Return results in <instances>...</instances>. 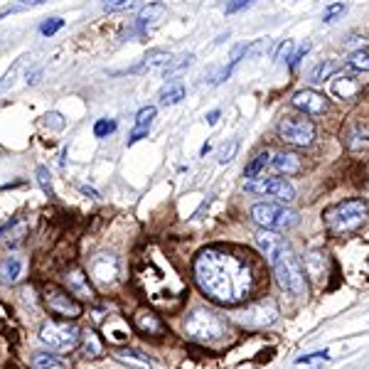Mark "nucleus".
I'll return each instance as SVG.
<instances>
[{"mask_svg": "<svg viewBox=\"0 0 369 369\" xmlns=\"http://www.w3.org/2000/svg\"><path fill=\"white\" fill-rule=\"evenodd\" d=\"M192 276L209 301L239 305L256 290L261 273L251 256L236 246H207L195 256Z\"/></svg>", "mask_w": 369, "mask_h": 369, "instance_id": "obj_1", "label": "nucleus"}, {"mask_svg": "<svg viewBox=\"0 0 369 369\" xmlns=\"http://www.w3.org/2000/svg\"><path fill=\"white\" fill-rule=\"evenodd\" d=\"M133 281L146 301L160 310H175L187 295L182 276L175 266L155 249H146L133 266Z\"/></svg>", "mask_w": 369, "mask_h": 369, "instance_id": "obj_2", "label": "nucleus"}, {"mask_svg": "<svg viewBox=\"0 0 369 369\" xmlns=\"http://www.w3.org/2000/svg\"><path fill=\"white\" fill-rule=\"evenodd\" d=\"M256 244L258 249L264 251L271 269H273V276H276L278 286L290 295L305 293L308 290L305 269H303V264L298 261V256L286 246V241H283L281 236H276V234H271L269 229H264V232L256 234Z\"/></svg>", "mask_w": 369, "mask_h": 369, "instance_id": "obj_3", "label": "nucleus"}, {"mask_svg": "<svg viewBox=\"0 0 369 369\" xmlns=\"http://www.w3.org/2000/svg\"><path fill=\"white\" fill-rule=\"evenodd\" d=\"M184 332L187 338L195 340L200 344H219L229 340V327L227 323L217 313L207 310V308H195L187 320H184Z\"/></svg>", "mask_w": 369, "mask_h": 369, "instance_id": "obj_4", "label": "nucleus"}, {"mask_svg": "<svg viewBox=\"0 0 369 369\" xmlns=\"http://www.w3.org/2000/svg\"><path fill=\"white\" fill-rule=\"evenodd\" d=\"M367 217L369 207L364 200H344V202H338L335 207L325 209L323 219H325V227L332 234H350L362 227Z\"/></svg>", "mask_w": 369, "mask_h": 369, "instance_id": "obj_5", "label": "nucleus"}, {"mask_svg": "<svg viewBox=\"0 0 369 369\" xmlns=\"http://www.w3.org/2000/svg\"><path fill=\"white\" fill-rule=\"evenodd\" d=\"M251 219L258 227L269 229V232H288V229L298 227V212L288 209L286 204H273V202H258L251 207Z\"/></svg>", "mask_w": 369, "mask_h": 369, "instance_id": "obj_6", "label": "nucleus"}, {"mask_svg": "<svg viewBox=\"0 0 369 369\" xmlns=\"http://www.w3.org/2000/svg\"><path fill=\"white\" fill-rule=\"evenodd\" d=\"M40 340L47 344L49 350L69 352L79 344L81 330L77 325H72L69 320H47L42 330H40Z\"/></svg>", "mask_w": 369, "mask_h": 369, "instance_id": "obj_7", "label": "nucleus"}, {"mask_svg": "<svg viewBox=\"0 0 369 369\" xmlns=\"http://www.w3.org/2000/svg\"><path fill=\"white\" fill-rule=\"evenodd\" d=\"M42 301H44V305H47L49 313L57 315L59 320H77L81 313H84V308H81V303L74 298V293H69L67 288H59L55 283L44 286Z\"/></svg>", "mask_w": 369, "mask_h": 369, "instance_id": "obj_8", "label": "nucleus"}, {"mask_svg": "<svg viewBox=\"0 0 369 369\" xmlns=\"http://www.w3.org/2000/svg\"><path fill=\"white\" fill-rule=\"evenodd\" d=\"M278 138L283 143L295 148H305L315 141V126L310 123V118L303 116H283L278 123Z\"/></svg>", "mask_w": 369, "mask_h": 369, "instance_id": "obj_9", "label": "nucleus"}, {"mask_svg": "<svg viewBox=\"0 0 369 369\" xmlns=\"http://www.w3.org/2000/svg\"><path fill=\"white\" fill-rule=\"evenodd\" d=\"M246 192L261 197H273L278 202H293L295 200V187L283 178H256L251 182H246Z\"/></svg>", "mask_w": 369, "mask_h": 369, "instance_id": "obj_10", "label": "nucleus"}, {"mask_svg": "<svg viewBox=\"0 0 369 369\" xmlns=\"http://www.w3.org/2000/svg\"><path fill=\"white\" fill-rule=\"evenodd\" d=\"M239 320L246 327H269L278 320V308L276 303H271V301L251 303V305L239 315Z\"/></svg>", "mask_w": 369, "mask_h": 369, "instance_id": "obj_11", "label": "nucleus"}, {"mask_svg": "<svg viewBox=\"0 0 369 369\" xmlns=\"http://www.w3.org/2000/svg\"><path fill=\"white\" fill-rule=\"evenodd\" d=\"M293 106L305 116H323L327 111V98L315 89H301L293 94Z\"/></svg>", "mask_w": 369, "mask_h": 369, "instance_id": "obj_12", "label": "nucleus"}, {"mask_svg": "<svg viewBox=\"0 0 369 369\" xmlns=\"http://www.w3.org/2000/svg\"><path fill=\"white\" fill-rule=\"evenodd\" d=\"M344 146L350 148L352 153H362L369 148V123L357 121L352 126H347V131L342 133Z\"/></svg>", "mask_w": 369, "mask_h": 369, "instance_id": "obj_13", "label": "nucleus"}, {"mask_svg": "<svg viewBox=\"0 0 369 369\" xmlns=\"http://www.w3.org/2000/svg\"><path fill=\"white\" fill-rule=\"evenodd\" d=\"M104 338L109 340L111 344H126L131 338V327L128 323L121 318V315H109V320H106L104 325Z\"/></svg>", "mask_w": 369, "mask_h": 369, "instance_id": "obj_14", "label": "nucleus"}, {"mask_svg": "<svg viewBox=\"0 0 369 369\" xmlns=\"http://www.w3.org/2000/svg\"><path fill=\"white\" fill-rule=\"evenodd\" d=\"M116 258H111V256H98L96 261L92 264V269H89V276L94 278V281L98 283H113L116 281Z\"/></svg>", "mask_w": 369, "mask_h": 369, "instance_id": "obj_15", "label": "nucleus"}, {"mask_svg": "<svg viewBox=\"0 0 369 369\" xmlns=\"http://www.w3.org/2000/svg\"><path fill=\"white\" fill-rule=\"evenodd\" d=\"M25 273V258L18 256V254H10L0 261V281L3 283H18Z\"/></svg>", "mask_w": 369, "mask_h": 369, "instance_id": "obj_16", "label": "nucleus"}, {"mask_svg": "<svg viewBox=\"0 0 369 369\" xmlns=\"http://www.w3.org/2000/svg\"><path fill=\"white\" fill-rule=\"evenodd\" d=\"M67 290L74 293L77 298H94L92 283H89V276H86L81 269H72L67 271Z\"/></svg>", "mask_w": 369, "mask_h": 369, "instance_id": "obj_17", "label": "nucleus"}, {"mask_svg": "<svg viewBox=\"0 0 369 369\" xmlns=\"http://www.w3.org/2000/svg\"><path fill=\"white\" fill-rule=\"evenodd\" d=\"M133 323H135V330L143 332V335H153V338L163 335V330H165L163 320H160L155 313H150V310H138Z\"/></svg>", "mask_w": 369, "mask_h": 369, "instance_id": "obj_18", "label": "nucleus"}, {"mask_svg": "<svg viewBox=\"0 0 369 369\" xmlns=\"http://www.w3.org/2000/svg\"><path fill=\"white\" fill-rule=\"evenodd\" d=\"M170 62H172V57L167 55V52H163V49H153V52H148V55L143 57L141 64L133 67L131 72H165Z\"/></svg>", "mask_w": 369, "mask_h": 369, "instance_id": "obj_19", "label": "nucleus"}, {"mask_svg": "<svg viewBox=\"0 0 369 369\" xmlns=\"http://www.w3.org/2000/svg\"><path fill=\"white\" fill-rule=\"evenodd\" d=\"M163 18H165V5H163V3H150V5L143 8L141 15H138V30L141 32L153 30V27H158V25L163 23Z\"/></svg>", "mask_w": 369, "mask_h": 369, "instance_id": "obj_20", "label": "nucleus"}, {"mask_svg": "<svg viewBox=\"0 0 369 369\" xmlns=\"http://www.w3.org/2000/svg\"><path fill=\"white\" fill-rule=\"evenodd\" d=\"M273 167L283 175H298L303 170V158L298 153H288V150H283V153L273 155Z\"/></svg>", "mask_w": 369, "mask_h": 369, "instance_id": "obj_21", "label": "nucleus"}, {"mask_svg": "<svg viewBox=\"0 0 369 369\" xmlns=\"http://www.w3.org/2000/svg\"><path fill=\"white\" fill-rule=\"evenodd\" d=\"M357 92H359V81L355 77H338V79H332V94L338 98H352Z\"/></svg>", "mask_w": 369, "mask_h": 369, "instance_id": "obj_22", "label": "nucleus"}, {"mask_svg": "<svg viewBox=\"0 0 369 369\" xmlns=\"http://www.w3.org/2000/svg\"><path fill=\"white\" fill-rule=\"evenodd\" d=\"M271 163V153L269 150H261V153H256L251 158V163L244 167V178H249V180H256L261 172L266 170V165Z\"/></svg>", "mask_w": 369, "mask_h": 369, "instance_id": "obj_23", "label": "nucleus"}, {"mask_svg": "<svg viewBox=\"0 0 369 369\" xmlns=\"http://www.w3.org/2000/svg\"><path fill=\"white\" fill-rule=\"evenodd\" d=\"M81 355H84L86 359H96V357H101V342H98L96 332H92V330L81 332Z\"/></svg>", "mask_w": 369, "mask_h": 369, "instance_id": "obj_24", "label": "nucleus"}, {"mask_svg": "<svg viewBox=\"0 0 369 369\" xmlns=\"http://www.w3.org/2000/svg\"><path fill=\"white\" fill-rule=\"evenodd\" d=\"M305 273L313 278H323L325 276V254L320 251H310L305 256Z\"/></svg>", "mask_w": 369, "mask_h": 369, "instance_id": "obj_25", "label": "nucleus"}, {"mask_svg": "<svg viewBox=\"0 0 369 369\" xmlns=\"http://www.w3.org/2000/svg\"><path fill=\"white\" fill-rule=\"evenodd\" d=\"M335 72H338V64H335L332 59L320 62L318 67H315L313 72H310V81H313V84H323V81L330 79V77H332Z\"/></svg>", "mask_w": 369, "mask_h": 369, "instance_id": "obj_26", "label": "nucleus"}, {"mask_svg": "<svg viewBox=\"0 0 369 369\" xmlns=\"http://www.w3.org/2000/svg\"><path fill=\"white\" fill-rule=\"evenodd\" d=\"M160 104L163 106H172V104H178V101H182L184 98V86L182 84H170L165 86L163 92H160Z\"/></svg>", "mask_w": 369, "mask_h": 369, "instance_id": "obj_27", "label": "nucleus"}, {"mask_svg": "<svg viewBox=\"0 0 369 369\" xmlns=\"http://www.w3.org/2000/svg\"><path fill=\"white\" fill-rule=\"evenodd\" d=\"M347 67H350L352 72H369V52L367 49H357V52H352L350 59H347Z\"/></svg>", "mask_w": 369, "mask_h": 369, "instance_id": "obj_28", "label": "nucleus"}, {"mask_svg": "<svg viewBox=\"0 0 369 369\" xmlns=\"http://www.w3.org/2000/svg\"><path fill=\"white\" fill-rule=\"evenodd\" d=\"M192 59H195V57H192V55H180L178 59H172L170 64H167L165 72H163V74H165V79H172V77H178V74L182 72V69L190 67Z\"/></svg>", "mask_w": 369, "mask_h": 369, "instance_id": "obj_29", "label": "nucleus"}, {"mask_svg": "<svg viewBox=\"0 0 369 369\" xmlns=\"http://www.w3.org/2000/svg\"><path fill=\"white\" fill-rule=\"evenodd\" d=\"M59 364V359H57L55 355H47V352H37L35 357H32V367L35 369H52Z\"/></svg>", "mask_w": 369, "mask_h": 369, "instance_id": "obj_30", "label": "nucleus"}, {"mask_svg": "<svg viewBox=\"0 0 369 369\" xmlns=\"http://www.w3.org/2000/svg\"><path fill=\"white\" fill-rule=\"evenodd\" d=\"M35 175H37V182H40V187L44 190V195H55V190H52V175H49V170L44 165H40L35 170Z\"/></svg>", "mask_w": 369, "mask_h": 369, "instance_id": "obj_31", "label": "nucleus"}, {"mask_svg": "<svg viewBox=\"0 0 369 369\" xmlns=\"http://www.w3.org/2000/svg\"><path fill=\"white\" fill-rule=\"evenodd\" d=\"M155 118V106H146V109L138 111L135 116V128H150V123Z\"/></svg>", "mask_w": 369, "mask_h": 369, "instance_id": "obj_32", "label": "nucleus"}, {"mask_svg": "<svg viewBox=\"0 0 369 369\" xmlns=\"http://www.w3.org/2000/svg\"><path fill=\"white\" fill-rule=\"evenodd\" d=\"M293 49H295L293 40H283V42L278 44V49H276V55H273V59H276V62H288L290 57H293Z\"/></svg>", "mask_w": 369, "mask_h": 369, "instance_id": "obj_33", "label": "nucleus"}, {"mask_svg": "<svg viewBox=\"0 0 369 369\" xmlns=\"http://www.w3.org/2000/svg\"><path fill=\"white\" fill-rule=\"evenodd\" d=\"M62 27H64V20H62V18H49V20H44V23L40 25V32H42V35H55V32H59Z\"/></svg>", "mask_w": 369, "mask_h": 369, "instance_id": "obj_34", "label": "nucleus"}, {"mask_svg": "<svg viewBox=\"0 0 369 369\" xmlns=\"http://www.w3.org/2000/svg\"><path fill=\"white\" fill-rule=\"evenodd\" d=\"M116 131V123L109 121V118H101V121H96V126H94V135L96 138H104V135L113 133Z\"/></svg>", "mask_w": 369, "mask_h": 369, "instance_id": "obj_35", "label": "nucleus"}, {"mask_svg": "<svg viewBox=\"0 0 369 369\" xmlns=\"http://www.w3.org/2000/svg\"><path fill=\"white\" fill-rule=\"evenodd\" d=\"M342 12H344V3H332V5H327L325 12H323V20H325V23H335V18L342 15Z\"/></svg>", "mask_w": 369, "mask_h": 369, "instance_id": "obj_36", "label": "nucleus"}, {"mask_svg": "<svg viewBox=\"0 0 369 369\" xmlns=\"http://www.w3.org/2000/svg\"><path fill=\"white\" fill-rule=\"evenodd\" d=\"M330 359V355H327V350L325 352H313V355H303V357H298L295 362L298 364H313V362H327Z\"/></svg>", "mask_w": 369, "mask_h": 369, "instance_id": "obj_37", "label": "nucleus"}, {"mask_svg": "<svg viewBox=\"0 0 369 369\" xmlns=\"http://www.w3.org/2000/svg\"><path fill=\"white\" fill-rule=\"evenodd\" d=\"M138 5V0H111V3H106V10H131V8Z\"/></svg>", "mask_w": 369, "mask_h": 369, "instance_id": "obj_38", "label": "nucleus"}, {"mask_svg": "<svg viewBox=\"0 0 369 369\" xmlns=\"http://www.w3.org/2000/svg\"><path fill=\"white\" fill-rule=\"evenodd\" d=\"M236 148H239V141H229V146L221 148V150H219V163H221V165H224V163H229V160L234 158Z\"/></svg>", "mask_w": 369, "mask_h": 369, "instance_id": "obj_39", "label": "nucleus"}, {"mask_svg": "<svg viewBox=\"0 0 369 369\" xmlns=\"http://www.w3.org/2000/svg\"><path fill=\"white\" fill-rule=\"evenodd\" d=\"M133 359V362H141L143 367H150V359L148 357H141V352H133V350H128V352H118V359Z\"/></svg>", "mask_w": 369, "mask_h": 369, "instance_id": "obj_40", "label": "nucleus"}, {"mask_svg": "<svg viewBox=\"0 0 369 369\" xmlns=\"http://www.w3.org/2000/svg\"><path fill=\"white\" fill-rule=\"evenodd\" d=\"M308 49H310V44H301V47H298V52H295V55L293 57H290V67H298V62H301L303 59V57H305L308 55Z\"/></svg>", "mask_w": 369, "mask_h": 369, "instance_id": "obj_41", "label": "nucleus"}, {"mask_svg": "<svg viewBox=\"0 0 369 369\" xmlns=\"http://www.w3.org/2000/svg\"><path fill=\"white\" fill-rule=\"evenodd\" d=\"M254 0H232L227 5V12H236V10H241V8H246V5H251Z\"/></svg>", "mask_w": 369, "mask_h": 369, "instance_id": "obj_42", "label": "nucleus"}, {"mask_svg": "<svg viewBox=\"0 0 369 369\" xmlns=\"http://www.w3.org/2000/svg\"><path fill=\"white\" fill-rule=\"evenodd\" d=\"M217 121H219V111H209V113H207V123H209V126H215Z\"/></svg>", "mask_w": 369, "mask_h": 369, "instance_id": "obj_43", "label": "nucleus"}, {"mask_svg": "<svg viewBox=\"0 0 369 369\" xmlns=\"http://www.w3.org/2000/svg\"><path fill=\"white\" fill-rule=\"evenodd\" d=\"M20 3H25V5H42L44 0H20Z\"/></svg>", "mask_w": 369, "mask_h": 369, "instance_id": "obj_44", "label": "nucleus"}, {"mask_svg": "<svg viewBox=\"0 0 369 369\" xmlns=\"http://www.w3.org/2000/svg\"><path fill=\"white\" fill-rule=\"evenodd\" d=\"M81 190H84V192H86V195H92V197H98V195H96V192H94V190H92V187H81Z\"/></svg>", "mask_w": 369, "mask_h": 369, "instance_id": "obj_45", "label": "nucleus"}, {"mask_svg": "<svg viewBox=\"0 0 369 369\" xmlns=\"http://www.w3.org/2000/svg\"><path fill=\"white\" fill-rule=\"evenodd\" d=\"M5 369H18V367H12V364H5Z\"/></svg>", "mask_w": 369, "mask_h": 369, "instance_id": "obj_46", "label": "nucleus"}, {"mask_svg": "<svg viewBox=\"0 0 369 369\" xmlns=\"http://www.w3.org/2000/svg\"><path fill=\"white\" fill-rule=\"evenodd\" d=\"M106 3H111V0H106Z\"/></svg>", "mask_w": 369, "mask_h": 369, "instance_id": "obj_47", "label": "nucleus"}]
</instances>
